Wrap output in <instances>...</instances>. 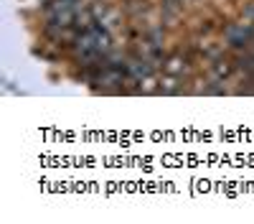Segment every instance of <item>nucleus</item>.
Wrapping results in <instances>:
<instances>
[{
    "label": "nucleus",
    "instance_id": "nucleus-1",
    "mask_svg": "<svg viewBox=\"0 0 254 224\" xmlns=\"http://www.w3.org/2000/svg\"><path fill=\"white\" fill-rule=\"evenodd\" d=\"M226 44L234 51H244L249 46H254V23H237L226 28Z\"/></svg>",
    "mask_w": 254,
    "mask_h": 224
}]
</instances>
